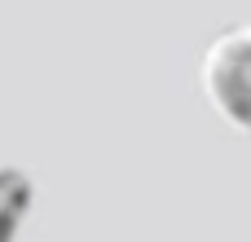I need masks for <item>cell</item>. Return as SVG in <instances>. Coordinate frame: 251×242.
<instances>
[{"instance_id": "obj_1", "label": "cell", "mask_w": 251, "mask_h": 242, "mask_svg": "<svg viewBox=\"0 0 251 242\" xmlns=\"http://www.w3.org/2000/svg\"><path fill=\"white\" fill-rule=\"evenodd\" d=\"M203 79L212 106H221L234 123H251V31H229L212 44Z\"/></svg>"}]
</instances>
